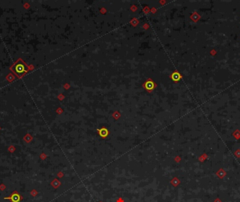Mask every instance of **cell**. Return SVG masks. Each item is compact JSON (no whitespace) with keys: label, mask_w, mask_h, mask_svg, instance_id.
<instances>
[{"label":"cell","mask_w":240,"mask_h":202,"mask_svg":"<svg viewBox=\"0 0 240 202\" xmlns=\"http://www.w3.org/2000/svg\"><path fill=\"white\" fill-rule=\"evenodd\" d=\"M10 70H11L19 79L22 78L25 74L30 71V67L25 63L24 60L21 58H18L14 65L11 67Z\"/></svg>","instance_id":"obj_1"},{"label":"cell","mask_w":240,"mask_h":202,"mask_svg":"<svg viewBox=\"0 0 240 202\" xmlns=\"http://www.w3.org/2000/svg\"><path fill=\"white\" fill-rule=\"evenodd\" d=\"M216 175H217L218 177L220 178V179H222L225 176H226V172H225L222 168H220V169L219 170L217 173H216Z\"/></svg>","instance_id":"obj_2"},{"label":"cell","mask_w":240,"mask_h":202,"mask_svg":"<svg viewBox=\"0 0 240 202\" xmlns=\"http://www.w3.org/2000/svg\"><path fill=\"white\" fill-rule=\"evenodd\" d=\"M10 199L13 202H18L19 200H20V196L18 195V194H14L12 195L11 197L10 198Z\"/></svg>","instance_id":"obj_3"},{"label":"cell","mask_w":240,"mask_h":202,"mask_svg":"<svg viewBox=\"0 0 240 202\" xmlns=\"http://www.w3.org/2000/svg\"><path fill=\"white\" fill-rule=\"evenodd\" d=\"M214 202H221V201H220V199L218 198V199H216L215 201H214Z\"/></svg>","instance_id":"obj_4"}]
</instances>
